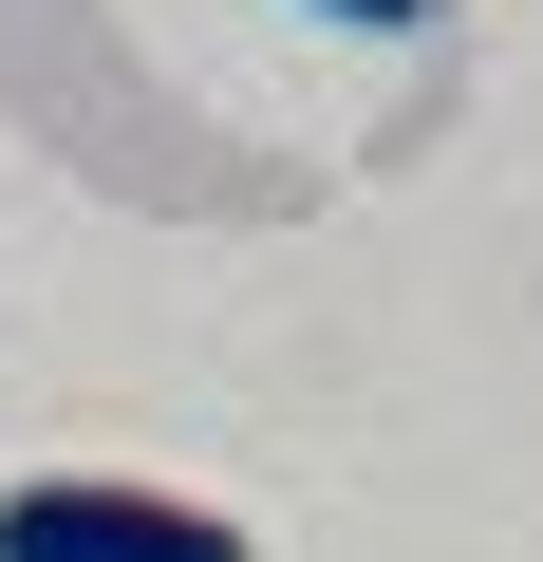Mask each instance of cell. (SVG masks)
Here are the masks:
<instances>
[{"instance_id": "obj_1", "label": "cell", "mask_w": 543, "mask_h": 562, "mask_svg": "<svg viewBox=\"0 0 543 562\" xmlns=\"http://www.w3.org/2000/svg\"><path fill=\"white\" fill-rule=\"evenodd\" d=\"M0 562H262V543L188 487H132V469H20L0 487Z\"/></svg>"}, {"instance_id": "obj_2", "label": "cell", "mask_w": 543, "mask_h": 562, "mask_svg": "<svg viewBox=\"0 0 543 562\" xmlns=\"http://www.w3.org/2000/svg\"><path fill=\"white\" fill-rule=\"evenodd\" d=\"M319 20H375V38H412V20H431V0H319Z\"/></svg>"}]
</instances>
